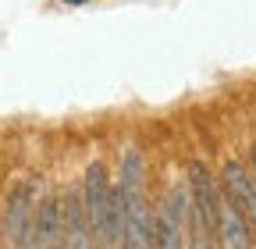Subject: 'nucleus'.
Here are the masks:
<instances>
[{
    "label": "nucleus",
    "instance_id": "obj_1",
    "mask_svg": "<svg viewBox=\"0 0 256 249\" xmlns=\"http://www.w3.org/2000/svg\"><path fill=\"white\" fill-rule=\"evenodd\" d=\"M114 185L124 196L118 249H153V210H150V203L142 196V157H139V150H124L121 153Z\"/></svg>",
    "mask_w": 256,
    "mask_h": 249
},
{
    "label": "nucleus",
    "instance_id": "obj_2",
    "mask_svg": "<svg viewBox=\"0 0 256 249\" xmlns=\"http://www.w3.org/2000/svg\"><path fill=\"white\" fill-rule=\"evenodd\" d=\"M78 203L89 221V232L100 246H110V178L107 168L100 160H92L82 174V189H78Z\"/></svg>",
    "mask_w": 256,
    "mask_h": 249
},
{
    "label": "nucleus",
    "instance_id": "obj_3",
    "mask_svg": "<svg viewBox=\"0 0 256 249\" xmlns=\"http://www.w3.org/2000/svg\"><path fill=\"white\" fill-rule=\"evenodd\" d=\"M185 217H188V185L174 182L153 217V249H185Z\"/></svg>",
    "mask_w": 256,
    "mask_h": 249
},
{
    "label": "nucleus",
    "instance_id": "obj_4",
    "mask_svg": "<svg viewBox=\"0 0 256 249\" xmlns=\"http://www.w3.org/2000/svg\"><path fill=\"white\" fill-rule=\"evenodd\" d=\"M32 210H36V182H22L4 203V238L8 249H36L32 242Z\"/></svg>",
    "mask_w": 256,
    "mask_h": 249
},
{
    "label": "nucleus",
    "instance_id": "obj_5",
    "mask_svg": "<svg viewBox=\"0 0 256 249\" xmlns=\"http://www.w3.org/2000/svg\"><path fill=\"white\" fill-rule=\"evenodd\" d=\"M217 182H220L224 196H228V200L238 206V214L246 217L249 232H256V178H252L238 160H224Z\"/></svg>",
    "mask_w": 256,
    "mask_h": 249
},
{
    "label": "nucleus",
    "instance_id": "obj_6",
    "mask_svg": "<svg viewBox=\"0 0 256 249\" xmlns=\"http://www.w3.org/2000/svg\"><path fill=\"white\" fill-rule=\"evenodd\" d=\"M60 246L64 249H96V238L89 232V221L78 203V189H68V196H60Z\"/></svg>",
    "mask_w": 256,
    "mask_h": 249
},
{
    "label": "nucleus",
    "instance_id": "obj_7",
    "mask_svg": "<svg viewBox=\"0 0 256 249\" xmlns=\"http://www.w3.org/2000/svg\"><path fill=\"white\" fill-rule=\"evenodd\" d=\"M214 232H217V246L220 249H252V232L246 224V217L238 214V206L224 196V189H220V200H217Z\"/></svg>",
    "mask_w": 256,
    "mask_h": 249
},
{
    "label": "nucleus",
    "instance_id": "obj_8",
    "mask_svg": "<svg viewBox=\"0 0 256 249\" xmlns=\"http://www.w3.org/2000/svg\"><path fill=\"white\" fill-rule=\"evenodd\" d=\"M32 242H36V249H50L54 242H60V196L57 192H46L32 210Z\"/></svg>",
    "mask_w": 256,
    "mask_h": 249
},
{
    "label": "nucleus",
    "instance_id": "obj_9",
    "mask_svg": "<svg viewBox=\"0 0 256 249\" xmlns=\"http://www.w3.org/2000/svg\"><path fill=\"white\" fill-rule=\"evenodd\" d=\"M249 164H252V178H256V142H252V150H249Z\"/></svg>",
    "mask_w": 256,
    "mask_h": 249
},
{
    "label": "nucleus",
    "instance_id": "obj_10",
    "mask_svg": "<svg viewBox=\"0 0 256 249\" xmlns=\"http://www.w3.org/2000/svg\"><path fill=\"white\" fill-rule=\"evenodd\" d=\"M64 4H89V0H64Z\"/></svg>",
    "mask_w": 256,
    "mask_h": 249
}]
</instances>
